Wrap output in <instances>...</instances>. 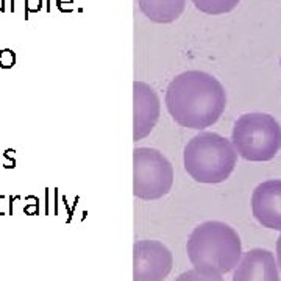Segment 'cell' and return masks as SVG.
I'll return each mask as SVG.
<instances>
[{"instance_id": "cell-10", "label": "cell", "mask_w": 281, "mask_h": 281, "mask_svg": "<svg viewBox=\"0 0 281 281\" xmlns=\"http://www.w3.org/2000/svg\"><path fill=\"white\" fill-rule=\"evenodd\" d=\"M142 13L158 24H170L184 11L186 0H138Z\"/></svg>"}, {"instance_id": "cell-2", "label": "cell", "mask_w": 281, "mask_h": 281, "mask_svg": "<svg viewBox=\"0 0 281 281\" xmlns=\"http://www.w3.org/2000/svg\"><path fill=\"white\" fill-rule=\"evenodd\" d=\"M187 258L194 269L214 275L231 272L242 256L237 231L225 222L208 220L192 230L186 244Z\"/></svg>"}, {"instance_id": "cell-9", "label": "cell", "mask_w": 281, "mask_h": 281, "mask_svg": "<svg viewBox=\"0 0 281 281\" xmlns=\"http://www.w3.org/2000/svg\"><path fill=\"white\" fill-rule=\"evenodd\" d=\"M233 281H280L275 256L265 248H251L242 253L234 267Z\"/></svg>"}, {"instance_id": "cell-7", "label": "cell", "mask_w": 281, "mask_h": 281, "mask_svg": "<svg viewBox=\"0 0 281 281\" xmlns=\"http://www.w3.org/2000/svg\"><path fill=\"white\" fill-rule=\"evenodd\" d=\"M161 116L158 92L144 82L133 83V141H142L153 132Z\"/></svg>"}, {"instance_id": "cell-13", "label": "cell", "mask_w": 281, "mask_h": 281, "mask_svg": "<svg viewBox=\"0 0 281 281\" xmlns=\"http://www.w3.org/2000/svg\"><path fill=\"white\" fill-rule=\"evenodd\" d=\"M13 63H14V55L11 52L5 50V52L0 53V64H2L3 67H10Z\"/></svg>"}, {"instance_id": "cell-1", "label": "cell", "mask_w": 281, "mask_h": 281, "mask_svg": "<svg viewBox=\"0 0 281 281\" xmlns=\"http://www.w3.org/2000/svg\"><path fill=\"white\" fill-rule=\"evenodd\" d=\"M164 102L177 125L203 130L220 119L227 108V94L215 77L201 70H187L169 83Z\"/></svg>"}, {"instance_id": "cell-8", "label": "cell", "mask_w": 281, "mask_h": 281, "mask_svg": "<svg viewBox=\"0 0 281 281\" xmlns=\"http://www.w3.org/2000/svg\"><path fill=\"white\" fill-rule=\"evenodd\" d=\"M251 213L263 227L281 231V180H267L255 187Z\"/></svg>"}, {"instance_id": "cell-3", "label": "cell", "mask_w": 281, "mask_h": 281, "mask_svg": "<svg viewBox=\"0 0 281 281\" xmlns=\"http://www.w3.org/2000/svg\"><path fill=\"white\" fill-rule=\"evenodd\" d=\"M183 163L187 175L194 182L217 184L233 174L237 153L231 141L217 133L201 132L184 146Z\"/></svg>"}, {"instance_id": "cell-6", "label": "cell", "mask_w": 281, "mask_h": 281, "mask_svg": "<svg viewBox=\"0 0 281 281\" xmlns=\"http://www.w3.org/2000/svg\"><path fill=\"white\" fill-rule=\"evenodd\" d=\"M174 269V255L163 242L142 239L133 246V281H164Z\"/></svg>"}, {"instance_id": "cell-5", "label": "cell", "mask_w": 281, "mask_h": 281, "mask_svg": "<svg viewBox=\"0 0 281 281\" xmlns=\"http://www.w3.org/2000/svg\"><path fill=\"white\" fill-rule=\"evenodd\" d=\"M175 180L174 165L160 150L136 147L133 150V196L152 201L165 197Z\"/></svg>"}, {"instance_id": "cell-4", "label": "cell", "mask_w": 281, "mask_h": 281, "mask_svg": "<svg viewBox=\"0 0 281 281\" xmlns=\"http://www.w3.org/2000/svg\"><path fill=\"white\" fill-rule=\"evenodd\" d=\"M231 144L244 160L270 161L281 149V125L270 114L248 113L236 120Z\"/></svg>"}, {"instance_id": "cell-14", "label": "cell", "mask_w": 281, "mask_h": 281, "mask_svg": "<svg viewBox=\"0 0 281 281\" xmlns=\"http://www.w3.org/2000/svg\"><path fill=\"white\" fill-rule=\"evenodd\" d=\"M277 264H278V269L281 270V234L277 241Z\"/></svg>"}, {"instance_id": "cell-12", "label": "cell", "mask_w": 281, "mask_h": 281, "mask_svg": "<svg viewBox=\"0 0 281 281\" xmlns=\"http://www.w3.org/2000/svg\"><path fill=\"white\" fill-rule=\"evenodd\" d=\"M175 281H225L222 275H214V273L200 272L197 269L186 270L175 278Z\"/></svg>"}, {"instance_id": "cell-11", "label": "cell", "mask_w": 281, "mask_h": 281, "mask_svg": "<svg viewBox=\"0 0 281 281\" xmlns=\"http://www.w3.org/2000/svg\"><path fill=\"white\" fill-rule=\"evenodd\" d=\"M196 8L205 14H225L234 10L239 0H192Z\"/></svg>"}]
</instances>
